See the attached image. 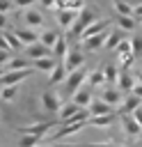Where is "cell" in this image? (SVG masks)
Instances as JSON below:
<instances>
[{
    "label": "cell",
    "mask_w": 142,
    "mask_h": 147,
    "mask_svg": "<svg viewBox=\"0 0 142 147\" xmlns=\"http://www.w3.org/2000/svg\"><path fill=\"white\" fill-rule=\"evenodd\" d=\"M57 39H60V34H57L55 30H46V32H41V37H39V41H41L44 46H48L50 51H53V46L57 44Z\"/></svg>",
    "instance_id": "cell-23"
},
{
    "label": "cell",
    "mask_w": 142,
    "mask_h": 147,
    "mask_svg": "<svg viewBox=\"0 0 142 147\" xmlns=\"http://www.w3.org/2000/svg\"><path fill=\"white\" fill-rule=\"evenodd\" d=\"M50 55H53V51H50L48 46H44L41 41H37V44H32V46H27V48H25V57H30V60L50 57Z\"/></svg>",
    "instance_id": "cell-5"
},
{
    "label": "cell",
    "mask_w": 142,
    "mask_h": 147,
    "mask_svg": "<svg viewBox=\"0 0 142 147\" xmlns=\"http://www.w3.org/2000/svg\"><path fill=\"white\" fill-rule=\"evenodd\" d=\"M30 74H32V67L18 69V71H5V74L0 76V87H5V85H18V83L25 80Z\"/></svg>",
    "instance_id": "cell-3"
},
{
    "label": "cell",
    "mask_w": 142,
    "mask_h": 147,
    "mask_svg": "<svg viewBox=\"0 0 142 147\" xmlns=\"http://www.w3.org/2000/svg\"><path fill=\"white\" fill-rule=\"evenodd\" d=\"M0 48H2V51H11V48H9V44H7V39H5V34H2V32H0Z\"/></svg>",
    "instance_id": "cell-40"
},
{
    "label": "cell",
    "mask_w": 142,
    "mask_h": 147,
    "mask_svg": "<svg viewBox=\"0 0 142 147\" xmlns=\"http://www.w3.org/2000/svg\"><path fill=\"white\" fill-rule=\"evenodd\" d=\"M41 103H44V108L46 110H50V113H60V99L55 96V92H44L41 94Z\"/></svg>",
    "instance_id": "cell-13"
},
{
    "label": "cell",
    "mask_w": 142,
    "mask_h": 147,
    "mask_svg": "<svg viewBox=\"0 0 142 147\" xmlns=\"http://www.w3.org/2000/svg\"><path fill=\"white\" fill-rule=\"evenodd\" d=\"M64 76H66V67H64V62L60 60V62H57V67H55V69L50 71L48 80H50V83H60V80H62Z\"/></svg>",
    "instance_id": "cell-26"
},
{
    "label": "cell",
    "mask_w": 142,
    "mask_h": 147,
    "mask_svg": "<svg viewBox=\"0 0 142 147\" xmlns=\"http://www.w3.org/2000/svg\"><path fill=\"white\" fill-rule=\"evenodd\" d=\"M133 117H135V119L140 122V126H142V108H137V110L133 113Z\"/></svg>",
    "instance_id": "cell-42"
},
{
    "label": "cell",
    "mask_w": 142,
    "mask_h": 147,
    "mask_svg": "<svg viewBox=\"0 0 142 147\" xmlns=\"http://www.w3.org/2000/svg\"><path fill=\"white\" fill-rule=\"evenodd\" d=\"M32 62H34L32 67H34L37 71H53L60 60H55V57H39V60H32Z\"/></svg>",
    "instance_id": "cell-18"
},
{
    "label": "cell",
    "mask_w": 142,
    "mask_h": 147,
    "mask_svg": "<svg viewBox=\"0 0 142 147\" xmlns=\"http://www.w3.org/2000/svg\"><path fill=\"white\" fill-rule=\"evenodd\" d=\"M27 60L30 57H11L5 64V71H18V69H27Z\"/></svg>",
    "instance_id": "cell-25"
},
{
    "label": "cell",
    "mask_w": 142,
    "mask_h": 147,
    "mask_svg": "<svg viewBox=\"0 0 142 147\" xmlns=\"http://www.w3.org/2000/svg\"><path fill=\"white\" fill-rule=\"evenodd\" d=\"M121 37H124V34H121V32H115V34H110V37H108V44H105V46H108V48H112V51H115V48H117V46H119V44H121Z\"/></svg>",
    "instance_id": "cell-36"
},
{
    "label": "cell",
    "mask_w": 142,
    "mask_h": 147,
    "mask_svg": "<svg viewBox=\"0 0 142 147\" xmlns=\"http://www.w3.org/2000/svg\"><path fill=\"white\" fill-rule=\"evenodd\" d=\"M89 113H92V117H96V115H115V108L101 99V101H92L89 103Z\"/></svg>",
    "instance_id": "cell-9"
},
{
    "label": "cell",
    "mask_w": 142,
    "mask_h": 147,
    "mask_svg": "<svg viewBox=\"0 0 142 147\" xmlns=\"http://www.w3.org/2000/svg\"><path fill=\"white\" fill-rule=\"evenodd\" d=\"M85 147H119V145H103V142H98V145H85Z\"/></svg>",
    "instance_id": "cell-46"
},
{
    "label": "cell",
    "mask_w": 142,
    "mask_h": 147,
    "mask_svg": "<svg viewBox=\"0 0 142 147\" xmlns=\"http://www.w3.org/2000/svg\"><path fill=\"white\" fill-rule=\"evenodd\" d=\"M23 21H25L27 28H39V25L44 23V16H41V11H37V9H27V11L23 14Z\"/></svg>",
    "instance_id": "cell-16"
},
{
    "label": "cell",
    "mask_w": 142,
    "mask_h": 147,
    "mask_svg": "<svg viewBox=\"0 0 142 147\" xmlns=\"http://www.w3.org/2000/svg\"><path fill=\"white\" fill-rule=\"evenodd\" d=\"M82 62H85V55H82L78 48L69 51V53H66V57H64V67H66V71H69V74H71V71H76V69H80V67H82Z\"/></svg>",
    "instance_id": "cell-4"
},
{
    "label": "cell",
    "mask_w": 142,
    "mask_h": 147,
    "mask_svg": "<svg viewBox=\"0 0 142 147\" xmlns=\"http://www.w3.org/2000/svg\"><path fill=\"white\" fill-rule=\"evenodd\" d=\"M89 83L96 87V85H103L105 83V74H103V69H98V71H94L92 76H89Z\"/></svg>",
    "instance_id": "cell-35"
},
{
    "label": "cell",
    "mask_w": 142,
    "mask_h": 147,
    "mask_svg": "<svg viewBox=\"0 0 142 147\" xmlns=\"http://www.w3.org/2000/svg\"><path fill=\"white\" fill-rule=\"evenodd\" d=\"M133 94H135V96H140V99H142V85H135V87H133Z\"/></svg>",
    "instance_id": "cell-44"
},
{
    "label": "cell",
    "mask_w": 142,
    "mask_h": 147,
    "mask_svg": "<svg viewBox=\"0 0 142 147\" xmlns=\"http://www.w3.org/2000/svg\"><path fill=\"white\" fill-rule=\"evenodd\" d=\"M71 101L78 103L80 108H87V106L92 103V92H87V90H78V92L71 96Z\"/></svg>",
    "instance_id": "cell-21"
},
{
    "label": "cell",
    "mask_w": 142,
    "mask_h": 147,
    "mask_svg": "<svg viewBox=\"0 0 142 147\" xmlns=\"http://www.w3.org/2000/svg\"><path fill=\"white\" fill-rule=\"evenodd\" d=\"M39 140H41L39 136H30V133H23V138H21L18 147H34V145H37Z\"/></svg>",
    "instance_id": "cell-32"
},
{
    "label": "cell",
    "mask_w": 142,
    "mask_h": 147,
    "mask_svg": "<svg viewBox=\"0 0 142 147\" xmlns=\"http://www.w3.org/2000/svg\"><path fill=\"white\" fill-rule=\"evenodd\" d=\"M55 9H71V11H82L85 9V0H57Z\"/></svg>",
    "instance_id": "cell-19"
},
{
    "label": "cell",
    "mask_w": 142,
    "mask_h": 147,
    "mask_svg": "<svg viewBox=\"0 0 142 147\" xmlns=\"http://www.w3.org/2000/svg\"><path fill=\"white\" fill-rule=\"evenodd\" d=\"M94 21H96V11H94V9H89V7H85V9L78 14L76 23L69 28V37H71V39H78V37H80V34H82V32H85Z\"/></svg>",
    "instance_id": "cell-1"
},
{
    "label": "cell",
    "mask_w": 142,
    "mask_h": 147,
    "mask_svg": "<svg viewBox=\"0 0 142 147\" xmlns=\"http://www.w3.org/2000/svg\"><path fill=\"white\" fill-rule=\"evenodd\" d=\"M103 101L110 103V106H119V103H121V92L115 90V87H108V90L103 92Z\"/></svg>",
    "instance_id": "cell-22"
},
{
    "label": "cell",
    "mask_w": 142,
    "mask_h": 147,
    "mask_svg": "<svg viewBox=\"0 0 142 147\" xmlns=\"http://www.w3.org/2000/svg\"><path fill=\"white\" fill-rule=\"evenodd\" d=\"M37 0H14V5L16 7H30V5H34Z\"/></svg>",
    "instance_id": "cell-39"
},
{
    "label": "cell",
    "mask_w": 142,
    "mask_h": 147,
    "mask_svg": "<svg viewBox=\"0 0 142 147\" xmlns=\"http://www.w3.org/2000/svg\"><path fill=\"white\" fill-rule=\"evenodd\" d=\"M5 25H7V14L0 11V30H5Z\"/></svg>",
    "instance_id": "cell-43"
},
{
    "label": "cell",
    "mask_w": 142,
    "mask_h": 147,
    "mask_svg": "<svg viewBox=\"0 0 142 147\" xmlns=\"http://www.w3.org/2000/svg\"><path fill=\"white\" fill-rule=\"evenodd\" d=\"M121 124H124V131H126L128 136H137V133L142 131L140 122H137L133 115H121Z\"/></svg>",
    "instance_id": "cell-14"
},
{
    "label": "cell",
    "mask_w": 142,
    "mask_h": 147,
    "mask_svg": "<svg viewBox=\"0 0 142 147\" xmlns=\"http://www.w3.org/2000/svg\"><path fill=\"white\" fill-rule=\"evenodd\" d=\"M131 44H133V57H135V60H137V57H142V37H140V34H135Z\"/></svg>",
    "instance_id": "cell-34"
},
{
    "label": "cell",
    "mask_w": 142,
    "mask_h": 147,
    "mask_svg": "<svg viewBox=\"0 0 142 147\" xmlns=\"http://www.w3.org/2000/svg\"><path fill=\"white\" fill-rule=\"evenodd\" d=\"M78 14H80V11H71V9H57V21H60V25H62V28H71V25L76 23Z\"/></svg>",
    "instance_id": "cell-11"
},
{
    "label": "cell",
    "mask_w": 142,
    "mask_h": 147,
    "mask_svg": "<svg viewBox=\"0 0 142 147\" xmlns=\"http://www.w3.org/2000/svg\"><path fill=\"white\" fill-rule=\"evenodd\" d=\"M2 34H5V39H7V44H9V48L11 51H18L23 44H21V39L16 37V32H9V30H2Z\"/></svg>",
    "instance_id": "cell-30"
},
{
    "label": "cell",
    "mask_w": 142,
    "mask_h": 147,
    "mask_svg": "<svg viewBox=\"0 0 142 147\" xmlns=\"http://www.w3.org/2000/svg\"><path fill=\"white\" fill-rule=\"evenodd\" d=\"M115 21L119 23V28H121V30H133V28H135V23H137V18H133V16H121V14H117V16H115Z\"/></svg>",
    "instance_id": "cell-28"
},
{
    "label": "cell",
    "mask_w": 142,
    "mask_h": 147,
    "mask_svg": "<svg viewBox=\"0 0 142 147\" xmlns=\"http://www.w3.org/2000/svg\"><path fill=\"white\" fill-rule=\"evenodd\" d=\"M112 122H115V115H96V117L87 119V124H92V126H108Z\"/></svg>",
    "instance_id": "cell-27"
},
{
    "label": "cell",
    "mask_w": 142,
    "mask_h": 147,
    "mask_svg": "<svg viewBox=\"0 0 142 147\" xmlns=\"http://www.w3.org/2000/svg\"><path fill=\"white\" fill-rule=\"evenodd\" d=\"M115 9H117V14H121V16H133V7L126 5L124 0H115ZM133 18H135V16H133Z\"/></svg>",
    "instance_id": "cell-31"
},
{
    "label": "cell",
    "mask_w": 142,
    "mask_h": 147,
    "mask_svg": "<svg viewBox=\"0 0 142 147\" xmlns=\"http://www.w3.org/2000/svg\"><path fill=\"white\" fill-rule=\"evenodd\" d=\"M140 103H142V99H140V96H135V94L131 92V96H128L126 101H121L119 113H121V115H133V113L140 108Z\"/></svg>",
    "instance_id": "cell-8"
},
{
    "label": "cell",
    "mask_w": 142,
    "mask_h": 147,
    "mask_svg": "<svg viewBox=\"0 0 142 147\" xmlns=\"http://www.w3.org/2000/svg\"><path fill=\"white\" fill-rule=\"evenodd\" d=\"M103 74H105V83H110V85H115V83L119 80V69H117L115 64L103 67Z\"/></svg>",
    "instance_id": "cell-29"
},
{
    "label": "cell",
    "mask_w": 142,
    "mask_h": 147,
    "mask_svg": "<svg viewBox=\"0 0 142 147\" xmlns=\"http://www.w3.org/2000/svg\"><path fill=\"white\" fill-rule=\"evenodd\" d=\"M57 122H53V119H48V122H37V124H30V126H25V129H21L23 133H30V136H44L48 129H53Z\"/></svg>",
    "instance_id": "cell-7"
},
{
    "label": "cell",
    "mask_w": 142,
    "mask_h": 147,
    "mask_svg": "<svg viewBox=\"0 0 142 147\" xmlns=\"http://www.w3.org/2000/svg\"><path fill=\"white\" fill-rule=\"evenodd\" d=\"M0 96H2L5 101H11V99L16 96V85H5V87H0Z\"/></svg>",
    "instance_id": "cell-33"
},
{
    "label": "cell",
    "mask_w": 142,
    "mask_h": 147,
    "mask_svg": "<svg viewBox=\"0 0 142 147\" xmlns=\"http://www.w3.org/2000/svg\"><path fill=\"white\" fill-rule=\"evenodd\" d=\"M2 74H5V69H0V76H2Z\"/></svg>",
    "instance_id": "cell-48"
},
{
    "label": "cell",
    "mask_w": 142,
    "mask_h": 147,
    "mask_svg": "<svg viewBox=\"0 0 142 147\" xmlns=\"http://www.w3.org/2000/svg\"><path fill=\"white\" fill-rule=\"evenodd\" d=\"M140 85H142V71H140Z\"/></svg>",
    "instance_id": "cell-47"
},
{
    "label": "cell",
    "mask_w": 142,
    "mask_h": 147,
    "mask_svg": "<svg viewBox=\"0 0 142 147\" xmlns=\"http://www.w3.org/2000/svg\"><path fill=\"white\" fill-rule=\"evenodd\" d=\"M117 85H119V90L121 92H133V74L128 71V69H124V71H119V80H117Z\"/></svg>",
    "instance_id": "cell-17"
},
{
    "label": "cell",
    "mask_w": 142,
    "mask_h": 147,
    "mask_svg": "<svg viewBox=\"0 0 142 147\" xmlns=\"http://www.w3.org/2000/svg\"><path fill=\"white\" fill-rule=\"evenodd\" d=\"M85 124H87V122H69V124H64L60 131H55V133H53V140H60V138H64V136H71V133L80 131Z\"/></svg>",
    "instance_id": "cell-10"
},
{
    "label": "cell",
    "mask_w": 142,
    "mask_h": 147,
    "mask_svg": "<svg viewBox=\"0 0 142 147\" xmlns=\"http://www.w3.org/2000/svg\"><path fill=\"white\" fill-rule=\"evenodd\" d=\"M66 53H69V46H66V37H62V34H60L57 44L53 46V55H55L57 60H62V57H66Z\"/></svg>",
    "instance_id": "cell-24"
},
{
    "label": "cell",
    "mask_w": 142,
    "mask_h": 147,
    "mask_svg": "<svg viewBox=\"0 0 142 147\" xmlns=\"http://www.w3.org/2000/svg\"><path fill=\"white\" fill-rule=\"evenodd\" d=\"M16 5H14V0H0V11L2 14H7V11H11Z\"/></svg>",
    "instance_id": "cell-37"
},
{
    "label": "cell",
    "mask_w": 142,
    "mask_h": 147,
    "mask_svg": "<svg viewBox=\"0 0 142 147\" xmlns=\"http://www.w3.org/2000/svg\"><path fill=\"white\" fill-rule=\"evenodd\" d=\"M78 110H80V106H78V103H73V101H71V103H66V106H62V108H60V122H62V124H66V122H69Z\"/></svg>",
    "instance_id": "cell-20"
},
{
    "label": "cell",
    "mask_w": 142,
    "mask_h": 147,
    "mask_svg": "<svg viewBox=\"0 0 142 147\" xmlns=\"http://www.w3.org/2000/svg\"><path fill=\"white\" fill-rule=\"evenodd\" d=\"M76 147H78V145H76ZM82 147H85V145H82Z\"/></svg>",
    "instance_id": "cell-49"
},
{
    "label": "cell",
    "mask_w": 142,
    "mask_h": 147,
    "mask_svg": "<svg viewBox=\"0 0 142 147\" xmlns=\"http://www.w3.org/2000/svg\"><path fill=\"white\" fill-rule=\"evenodd\" d=\"M133 16L142 21V5H137V7H133Z\"/></svg>",
    "instance_id": "cell-41"
},
{
    "label": "cell",
    "mask_w": 142,
    "mask_h": 147,
    "mask_svg": "<svg viewBox=\"0 0 142 147\" xmlns=\"http://www.w3.org/2000/svg\"><path fill=\"white\" fill-rule=\"evenodd\" d=\"M55 2H57V0H41L44 7H55Z\"/></svg>",
    "instance_id": "cell-45"
},
{
    "label": "cell",
    "mask_w": 142,
    "mask_h": 147,
    "mask_svg": "<svg viewBox=\"0 0 142 147\" xmlns=\"http://www.w3.org/2000/svg\"><path fill=\"white\" fill-rule=\"evenodd\" d=\"M108 25H110V21H108V18H96V21H94V23H92L82 34H80V39L85 41V39H89V37H94V34H101V32H105V30H108Z\"/></svg>",
    "instance_id": "cell-6"
},
{
    "label": "cell",
    "mask_w": 142,
    "mask_h": 147,
    "mask_svg": "<svg viewBox=\"0 0 142 147\" xmlns=\"http://www.w3.org/2000/svg\"><path fill=\"white\" fill-rule=\"evenodd\" d=\"M87 74H89V71H87L85 67H80V69H76V71L69 74V78H66V92H69L71 96H73V94L80 90V85L87 80Z\"/></svg>",
    "instance_id": "cell-2"
},
{
    "label": "cell",
    "mask_w": 142,
    "mask_h": 147,
    "mask_svg": "<svg viewBox=\"0 0 142 147\" xmlns=\"http://www.w3.org/2000/svg\"><path fill=\"white\" fill-rule=\"evenodd\" d=\"M108 37H110V32L105 30V32H101V34H94V37L85 39L82 44H85V48H87V51H94V48H101L103 44H108Z\"/></svg>",
    "instance_id": "cell-12"
},
{
    "label": "cell",
    "mask_w": 142,
    "mask_h": 147,
    "mask_svg": "<svg viewBox=\"0 0 142 147\" xmlns=\"http://www.w3.org/2000/svg\"><path fill=\"white\" fill-rule=\"evenodd\" d=\"M14 32H16V37L21 39V44H23V46H32V44H37V41H39V34H34L30 28H25V30H23V28H18V30H14Z\"/></svg>",
    "instance_id": "cell-15"
},
{
    "label": "cell",
    "mask_w": 142,
    "mask_h": 147,
    "mask_svg": "<svg viewBox=\"0 0 142 147\" xmlns=\"http://www.w3.org/2000/svg\"><path fill=\"white\" fill-rule=\"evenodd\" d=\"M9 55H11V51H2V48H0V69H2V67H5L9 60H11Z\"/></svg>",
    "instance_id": "cell-38"
}]
</instances>
